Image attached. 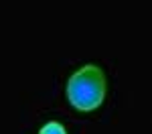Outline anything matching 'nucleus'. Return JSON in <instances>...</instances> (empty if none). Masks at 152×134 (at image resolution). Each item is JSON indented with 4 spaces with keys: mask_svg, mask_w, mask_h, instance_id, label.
I'll list each match as a JSON object with an SVG mask.
<instances>
[{
    "mask_svg": "<svg viewBox=\"0 0 152 134\" xmlns=\"http://www.w3.org/2000/svg\"><path fill=\"white\" fill-rule=\"evenodd\" d=\"M39 134H67V130H65V126L59 124V122H47V124L39 130Z\"/></svg>",
    "mask_w": 152,
    "mask_h": 134,
    "instance_id": "2",
    "label": "nucleus"
},
{
    "mask_svg": "<svg viewBox=\"0 0 152 134\" xmlns=\"http://www.w3.org/2000/svg\"><path fill=\"white\" fill-rule=\"evenodd\" d=\"M67 97L79 112L99 108L105 97V75L97 65H83L67 81Z\"/></svg>",
    "mask_w": 152,
    "mask_h": 134,
    "instance_id": "1",
    "label": "nucleus"
}]
</instances>
